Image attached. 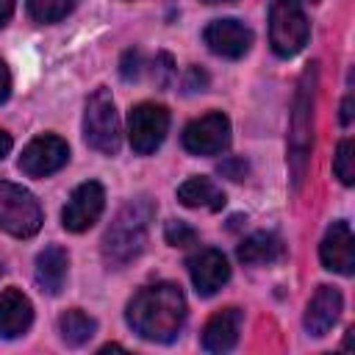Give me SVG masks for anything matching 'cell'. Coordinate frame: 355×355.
<instances>
[{"mask_svg":"<svg viewBox=\"0 0 355 355\" xmlns=\"http://www.w3.org/2000/svg\"><path fill=\"white\" fill-rule=\"evenodd\" d=\"M153 216H155V202L150 197H136L116 211L100 244V252L111 269H122L125 263L141 255Z\"/></svg>","mask_w":355,"mask_h":355,"instance_id":"obj_2","label":"cell"},{"mask_svg":"<svg viewBox=\"0 0 355 355\" xmlns=\"http://www.w3.org/2000/svg\"><path fill=\"white\" fill-rule=\"evenodd\" d=\"M311 3H313V0H311Z\"/></svg>","mask_w":355,"mask_h":355,"instance_id":"obj_34","label":"cell"},{"mask_svg":"<svg viewBox=\"0 0 355 355\" xmlns=\"http://www.w3.org/2000/svg\"><path fill=\"white\" fill-rule=\"evenodd\" d=\"M316 83H319V64H308L300 75L291 122H288V172L294 189L302 186L308 175V161L313 150V105H316Z\"/></svg>","mask_w":355,"mask_h":355,"instance_id":"obj_3","label":"cell"},{"mask_svg":"<svg viewBox=\"0 0 355 355\" xmlns=\"http://www.w3.org/2000/svg\"><path fill=\"white\" fill-rule=\"evenodd\" d=\"M230 144V119L222 111H211L183 130V147L191 155H219Z\"/></svg>","mask_w":355,"mask_h":355,"instance_id":"obj_8","label":"cell"},{"mask_svg":"<svg viewBox=\"0 0 355 355\" xmlns=\"http://www.w3.org/2000/svg\"><path fill=\"white\" fill-rule=\"evenodd\" d=\"M153 78H155V86L166 89L175 78V64H172V55L169 53H158L155 61H153Z\"/></svg>","mask_w":355,"mask_h":355,"instance_id":"obj_24","label":"cell"},{"mask_svg":"<svg viewBox=\"0 0 355 355\" xmlns=\"http://www.w3.org/2000/svg\"><path fill=\"white\" fill-rule=\"evenodd\" d=\"M39 227H42L39 200L28 189L0 180V230L17 239H28L39 233Z\"/></svg>","mask_w":355,"mask_h":355,"instance_id":"obj_6","label":"cell"},{"mask_svg":"<svg viewBox=\"0 0 355 355\" xmlns=\"http://www.w3.org/2000/svg\"><path fill=\"white\" fill-rule=\"evenodd\" d=\"M58 333H61V341L67 347H83L94 333H97V322L83 313L80 308H72L67 313H61L58 319Z\"/></svg>","mask_w":355,"mask_h":355,"instance_id":"obj_20","label":"cell"},{"mask_svg":"<svg viewBox=\"0 0 355 355\" xmlns=\"http://www.w3.org/2000/svg\"><path fill=\"white\" fill-rule=\"evenodd\" d=\"M308 17L300 0H272L269 6V44L277 55H297L308 42Z\"/></svg>","mask_w":355,"mask_h":355,"instance_id":"obj_5","label":"cell"},{"mask_svg":"<svg viewBox=\"0 0 355 355\" xmlns=\"http://www.w3.org/2000/svg\"><path fill=\"white\" fill-rule=\"evenodd\" d=\"M178 200L186 208H205V211H222L225 191L211 178H189L178 186Z\"/></svg>","mask_w":355,"mask_h":355,"instance_id":"obj_19","label":"cell"},{"mask_svg":"<svg viewBox=\"0 0 355 355\" xmlns=\"http://www.w3.org/2000/svg\"><path fill=\"white\" fill-rule=\"evenodd\" d=\"M72 6H75V0H28V14H31V19L50 25V22L64 19L72 11Z\"/></svg>","mask_w":355,"mask_h":355,"instance_id":"obj_21","label":"cell"},{"mask_svg":"<svg viewBox=\"0 0 355 355\" xmlns=\"http://www.w3.org/2000/svg\"><path fill=\"white\" fill-rule=\"evenodd\" d=\"M239 333H241V311L222 308L202 327V349L205 352H227L236 347Z\"/></svg>","mask_w":355,"mask_h":355,"instance_id":"obj_15","label":"cell"},{"mask_svg":"<svg viewBox=\"0 0 355 355\" xmlns=\"http://www.w3.org/2000/svg\"><path fill=\"white\" fill-rule=\"evenodd\" d=\"M205 83H208V75H205V72H202L200 67H191V69L186 72L183 89H186V92H197V89L202 92V89H205Z\"/></svg>","mask_w":355,"mask_h":355,"instance_id":"obj_27","label":"cell"},{"mask_svg":"<svg viewBox=\"0 0 355 355\" xmlns=\"http://www.w3.org/2000/svg\"><path fill=\"white\" fill-rule=\"evenodd\" d=\"M169 130V111L155 103H139L128 116L130 147L139 155H150L161 147Z\"/></svg>","mask_w":355,"mask_h":355,"instance_id":"obj_7","label":"cell"},{"mask_svg":"<svg viewBox=\"0 0 355 355\" xmlns=\"http://www.w3.org/2000/svg\"><path fill=\"white\" fill-rule=\"evenodd\" d=\"M283 252H286L283 241H280L275 233H266V230H258V233L247 236V239L239 244V250H236L239 261L247 263V266L275 263L277 258H283Z\"/></svg>","mask_w":355,"mask_h":355,"instance_id":"obj_18","label":"cell"},{"mask_svg":"<svg viewBox=\"0 0 355 355\" xmlns=\"http://www.w3.org/2000/svg\"><path fill=\"white\" fill-rule=\"evenodd\" d=\"M67 161H69V144L61 136L44 133V136H36L33 141H28V147L19 155V169L28 178H47V175L58 172Z\"/></svg>","mask_w":355,"mask_h":355,"instance_id":"obj_9","label":"cell"},{"mask_svg":"<svg viewBox=\"0 0 355 355\" xmlns=\"http://www.w3.org/2000/svg\"><path fill=\"white\" fill-rule=\"evenodd\" d=\"M103 208H105L103 186L97 180H86L69 194V200H67V205L61 211V225L67 230H72V233H83L100 219Z\"/></svg>","mask_w":355,"mask_h":355,"instance_id":"obj_10","label":"cell"},{"mask_svg":"<svg viewBox=\"0 0 355 355\" xmlns=\"http://www.w3.org/2000/svg\"><path fill=\"white\" fill-rule=\"evenodd\" d=\"M83 139L92 150L103 155H116L122 136H119V116L114 108V97L108 89H97L86 100V114H83Z\"/></svg>","mask_w":355,"mask_h":355,"instance_id":"obj_4","label":"cell"},{"mask_svg":"<svg viewBox=\"0 0 355 355\" xmlns=\"http://www.w3.org/2000/svg\"><path fill=\"white\" fill-rule=\"evenodd\" d=\"M205 3H233V0H205Z\"/></svg>","mask_w":355,"mask_h":355,"instance_id":"obj_32","label":"cell"},{"mask_svg":"<svg viewBox=\"0 0 355 355\" xmlns=\"http://www.w3.org/2000/svg\"><path fill=\"white\" fill-rule=\"evenodd\" d=\"M164 236H166V244L172 247H189V244H197V230L189 227L186 222H166L164 227Z\"/></svg>","mask_w":355,"mask_h":355,"instance_id":"obj_23","label":"cell"},{"mask_svg":"<svg viewBox=\"0 0 355 355\" xmlns=\"http://www.w3.org/2000/svg\"><path fill=\"white\" fill-rule=\"evenodd\" d=\"M125 319L130 330L147 341L169 344L180 336L186 322V297L178 283L161 280L153 286H144L133 294L128 302Z\"/></svg>","mask_w":355,"mask_h":355,"instance_id":"obj_1","label":"cell"},{"mask_svg":"<svg viewBox=\"0 0 355 355\" xmlns=\"http://www.w3.org/2000/svg\"><path fill=\"white\" fill-rule=\"evenodd\" d=\"M119 75H122V80H136V78L141 75V53H139V50H128V53L122 55Z\"/></svg>","mask_w":355,"mask_h":355,"instance_id":"obj_26","label":"cell"},{"mask_svg":"<svg viewBox=\"0 0 355 355\" xmlns=\"http://www.w3.org/2000/svg\"><path fill=\"white\" fill-rule=\"evenodd\" d=\"M202 39L208 50L222 58H241L252 47V31L239 19H214L202 31Z\"/></svg>","mask_w":355,"mask_h":355,"instance_id":"obj_12","label":"cell"},{"mask_svg":"<svg viewBox=\"0 0 355 355\" xmlns=\"http://www.w3.org/2000/svg\"><path fill=\"white\" fill-rule=\"evenodd\" d=\"M319 258L324 269L338 275L355 272V247H352V230L347 222H333L319 244Z\"/></svg>","mask_w":355,"mask_h":355,"instance_id":"obj_13","label":"cell"},{"mask_svg":"<svg viewBox=\"0 0 355 355\" xmlns=\"http://www.w3.org/2000/svg\"><path fill=\"white\" fill-rule=\"evenodd\" d=\"M11 94V75H8V67L0 61V103H6Z\"/></svg>","mask_w":355,"mask_h":355,"instance_id":"obj_28","label":"cell"},{"mask_svg":"<svg viewBox=\"0 0 355 355\" xmlns=\"http://www.w3.org/2000/svg\"><path fill=\"white\" fill-rule=\"evenodd\" d=\"M33 322V305L19 288H6L0 294V338H17L28 333Z\"/></svg>","mask_w":355,"mask_h":355,"instance_id":"obj_16","label":"cell"},{"mask_svg":"<svg viewBox=\"0 0 355 355\" xmlns=\"http://www.w3.org/2000/svg\"><path fill=\"white\" fill-rule=\"evenodd\" d=\"M186 269H189L191 283H194V288H197L200 297L216 294L230 280L227 258L219 250H214V247H205V250H197L194 255H189Z\"/></svg>","mask_w":355,"mask_h":355,"instance_id":"obj_11","label":"cell"},{"mask_svg":"<svg viewBox=\"0 0 355 355\" xmlns=\"http://www.w3.org/2000/svg\"><path fill=\"white\" fill-rule=\"evenodd\" d=\"M11 14H14V0H0V28L11 19Z\"/></svg>","mask_w":355,"mask_h":355,"instance_id":"obj_29","label":"cell"},{"mask_svg":"<svg viewBox=\"0 0 355 355\" xmlns=\"http://www.w3.org/2000/svg\"><path fill=\"white\" fill-rule=\"evenodd\" d=\"M355 150H352V141L349 139H344L341 144H338V150H336V161H333V172H336V178L344 183V186H352V180H355V155H352Z\"/></svg>","mask_w":355,"mask_h":355,"instance_id":"obj_22","label":"cell"},{"mask_svg":"<svg viewBox=\"0 0 355 355\" xmlns=\"http://www.w3.org/2000/svg\"><path fill=\"white\" fill-rule=\"evenodd\" d=\"M67 269H69V255L64 247L50 244L36 255V283L44 294L55 297L64 288L67 280Z\"/></svg>","mask_w":355,"mask_h":355,"instance_id":"obj_17","label":"cell"},{"mask_svg":"<svg viewBox=\"0 0 355 355\" xmlns=\"http://www.w3.org/2000/svg\"><path fill=\"white\" fill-rule=\"evenodd\" d=\"M352 122V97H344L341 103V125H349Z\"/></svg>","mask_w":355,"mask_h":355,"instance_id":"obj_30","label":"cell"},{"mask_svg":"<svg viewBox=\"0 0 355 355\" xmlns=\"http://www.w3.org/2000/svg\"><path fill=\"white\" fill-rule=\"evenodd\" d=\"M8 153H11V136H8L6 130H0V161H3Z\"/></svg>","mask_w":355,"mask_h":355,"instance_id":"obj_31","label":"cell"},{"mask_svg":"<svg viewBox=\"0 0 355 355\" xmlns=\"http://www.w3.org/2000/svg\"><path fill=\"white\" fill-rule=\"evenodd\" d=\"M0 275H3V266H0Z\"/></svg>","mask_w":355,"mask_h":355,"instance_id":"obj_33","label":"cell"},{"mask_svg":"<svg viewBox=\"0 0 355 355\" xmlns=\"http://www.w3.org/2000/svg\"><path fill=\"white\" fill-rule=\"evenodd\" d=\"M216 172H219L222 178H230V180H244L247 172H250V164H247L244 158H225V161L216 166Z\"/></svg>","mask_w":355,"mask_h":355,"instance_id":"obj_25","label":"cell"},{"mask_svg":"<svg viewBox=\"0 0 355 355\" xmlns=\"http://www.w3.org/2000/svg\"><path fill=\"white\" fill-rule=\"evenodd\" d=\"M341 308H344V300H341V291L333 288V286H319L316 294L311 297L308 302V311H305V330L311 336H324L341 316Z\"/></svg>","mask_w":355,"mask_h":355,"instance_id":"obj_14","label":"cell"}]
</instances>
